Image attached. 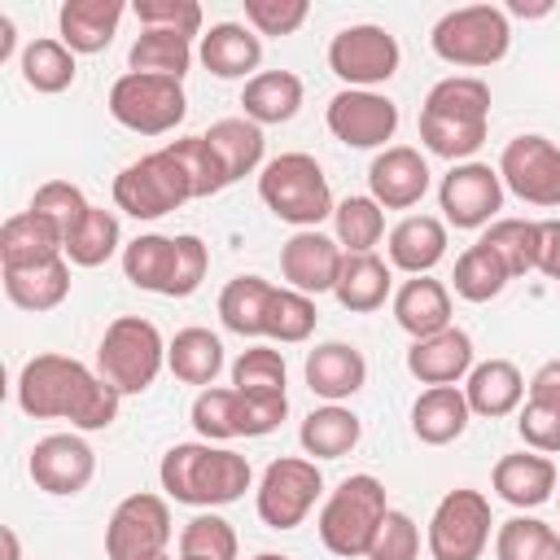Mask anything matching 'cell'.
I'll return each instance as SVG.
<instances>
[{"instance_id": "cell-11", "label": "cell", "mask_w": 560, "mask_h": 560, "mask_svg": "<svg viewBox=\"0 0 560 560\" xmlns=\"http://www.w3.org/2000/svg\"><path fill=\"white\" fill-rule=\"evenodd\" d=\"M324 490V472L315 459H298V455H280L267 464L262 481H258V516L271 529H298L306 521V512L315 508Z\"/></svg>"}, {"instance_id": "cell-54", "label": "cell", "mask_w": 560, "mask_h": 560, "mask_svg": "<svg viewBox=\"0 0 560 560\" xmlns=\"http://www.w3.org/2000/svg\"><path fill=\"white\" fill-rule=\"evenodd\" d=\"M306 13V0H245V22L254 35H293Z\"/></svg>"}, {"instance_id": "cell-52", "label": "cell", "mask_w": 560, "mask_h": 560, "mask_svg": "<svg viewBox=\"0 0 560 560\" xmlns=\"http://www.w3.org/2000/svg\"><path fill=\"white\" fill-rule=\"evenodd\" d=\"M516 433L529 451L556 455L560 451V407L542 402V398H525V407L516 411Z\"/></svg>"}, {"instance_id": "cell-6", "label": "cell", "mask_w": 560, "mask_h": 560, "mask_svg": "<svg viewBox=\"0 0 560 560\" xmlns=\"http://www.w3.org/2000/svg\"><path fill=\"white\" fill-rule=\"evenodd\" d=\"M429 44L446 66L486 70V66L508 57L512 26H508V13L499 4H464V9H451L438 18Z\"/></svg>"}, {"instance_id": "cell-7", "label": "cell", "mask_w": 560, "mask_h": 560, "mask_svg": "<svg viewBox=\"0 0 560 560\" xmlns=\"http://www.w3.org/2000/svg\"><path fill=\"white\" fill-rule=\"evenodd\" d=\"M166 363V341L153 319L140 315H118L101 346H96V372L118 389V394H144Z\"/></svg>"}, {"instance_id": "cell-37", "label": "cell", "mask_w": 560, "mask_h": 560, "mask_svg": "<svg viewBox=\"0 0 560 560\" xmlns=\"http://www.w3.org/2000/svg\"><path fill=\"white\" fill-rule=\"evenodd\" d=\"M276 284L262 276H236L228 280V289L219 293V319L228 332L236 337H262V319H267V302H271Z\"/></svg>"}, {"instance_id": "cell-28", "label": "cell", "mask_w": 560, "mask_h": 560, "mask_svg": "<svg viewBox=\"0 0 560 560\" xmlns=\"http://www.w3.org/2000/svg\"><path fill=\"white\" fill-rule=\"evenodd\" d=\"M468 398L459 385H429L416 402H411V433L424 446H446L468 429Z\"/></svg>"}, {"instance_id": "cell-30", "label": "cell", "mask_w": 560, "mask_h": 560, "mask_svg": "<svg viewBox=\"0 0 560 560\" xmlns=\"http://www.w3.org/2000/svg\"><path fill=\"white\" fill-rule=\"evenodd\" d=\"M241 105H245V118L258 127L289 122L302 109V79L293 70H258L254 79H245Z\"/></svg>"}, {"instance_id": "cell-22", "label": "cell", "mask_w": 560, "mask_h": 560, "mask_svg": "<svg viewBox=\"0 0 560 560\" xmlns=\"http://www.w3.org/2000/svg\"><path fill=\"white\" fill-rule=\"evenodd\" d=\"M302 372H306L311 394H319L324 402H341V398H350V394L363 389L368 359L354 346H346V341H324V346H315L306 354V368Z\"/></svg>"}, {"instance_id": "cell-39", "label": "cell", "mask_w": 560, "mask_h": 560, "mask_svg": "<svg viewBox=\"0 0 560 560\" xmlns=\"http://www.w3.org/2000/svg\"><path fill=\"white\" fill-rule=\"evenodd\" d=\"M481 245H490L499 254V262L508 267V276H525L538 271V249H542V223L534 219H494L481 236Z\"/></svg>"}, {"instance_id": "cell-8", "label": "cell", "mask_w": 560, "mask_h": 560, "mask_svg": "<svg viewBox=\"0 0 560 560\" xmlns=\"http://www.w3.org/2000/svg\"><path fill=\"white\" fill-rule=\"evenodd\" d=\"M184 201H192V179L171 149L136 158L114 179V206L127 210L131 219H162Z\"/></svg>"}, {"instance_id": "cell-56", "label": "cell", "mask_w": 560, "mask_h": 560, "mask_svg": "<svg viewBox=\"0 0 560 560\" xmlns=\"http://www.w3.org/2000/svg\"><path fill=\"white\" fill-rule=\"evenodd\" d=\"M236 416H241V438H262L289 416V394L280 398H254L236 389Z\"/></svg>"}, {"instance_id": "cell-61", "label": "cell", "mask_w": 560, "mask_h": 560, "mask_svg": "<svg viewBox=\"0 0 560 560\" xmlns=\"http://www.w3.org/2000/svg\"><path fill=\"white\" fill-rule=\"evenodd\" d=\"M0 538H4V560H22V551H18V534H13L9 525L0 529Z\"/></svg>"}, {"instance_id": "cell-62", "label": "cell", "mask_w": 560, "mask_h": 560, "mask_svg": "<svg viewBox=\"0 0 560 560\" xmlns=\"http://www.w3.org/2000/svg\"><path fill=\"white\" fill-rule=\"evenodd\" d=\"M254 560H289V556H276V551H262V556H254Z\"/></svg>"}, {"instance_id": "cell-58", "label": "cell", "mask_w": 560, "mask_h": 560, "mask_svg": "<svg viewBox=\"0 0 560 560\" xmlns=\"http://www.w3.org/2000/svg\"><path fill=\"white\" fill-rule=\"evenodd\" d=\"M529 398H542V402H556L560 407V359H547L529 376Z\"/></svg>"}, {"instance_id": "cell-35", "label": "cell", "mask_w": 560, "mask_h": 560, "mask_svg": "<svg viewBox=\"0 0 560 560\" xmlns=\"http://www.w3.org/2000/svg\"><path fill=\"white\" fill-rule=\"evenodd\" d=\"M4 293L13 306L22 311H57L70 293V258L44 262V267H22V271H4Z\"/></svg>"}, {"instance_id": "cell-23", "label": "cell", "mask_w": 560, "mask_h": 560, "mask_svg": "<svg viewBox=\"0 0 560 560\" xmlns=\"http://www.w3.org/2000/svg\"><path fill=\"white\" fill-rule=\"evenodd\" d=\"M464 398H468V411L472 416H486V420H499V416H512L525 398V376L512 359H486V363H472L468 381H464Z\"/></svg>"}, {"instance_id": "cell-18", "label": "cell", "mask_w": 560, "mask_h": 560, "mask_svg": "<svg viewBox=\"0 0 560 560\" xmlns=\"http://www.w3.org/2000/svg\"><path fill=\"white\" fill-rule=\"evenodd\" d=\"M341 262H346V249H341L332 236L315 232V228L293 232V236L284 241V249H280V271H284V280H289V289H298V293H306V298L337 289Z\"/></svg>"}, {"instance_id": "cell-34", "label": "cell", "mask_w": 560, "mask_h": 560, "mask_svg": "<svg viewBox=\"0 0 560 560\" xmlns=\"http://www.w3.org/2000/svg\"><path fill=\"white\" fill-rule=\"evenodd\" d=\"M166 368L184 381V385H214V376L223 372V341L210 328H179L166 346Z\"/></svg>"}, {"instance_id": "cell-26", "label": "cell", "mask_w": 560, "mask_h": 560, "mask_svg": "<svg viewBox=\"0 0 560 560\" xmlns=\"http://www.w3.org/2000/svg\"><path fill=\"white\" fill-rule=\"evenodd\" d=\"M494 490L512 508H542L556 490V464L538 451H516L494 464Z\"/></svg>"}, {"instance_id": "cell-25", "label": "cell", "mask_w": 560, "mask_h": 560, "mask_svg": "<svg viewBox=\"0 0 560 560\" xmlns=\"http://www.w3.org/2000/svg\"><path fill=\"white\" fill-rule=\"evenodd\" d=\"M446 258V223L433 214H407L389 228V262L407 276H429Z\"/></svg>"}, {"instance_id": "cell-13", "label": "cell", "mask_w": 560, "mask_h": 560, "mask_svg": "<svg viewBox=\"0 0 560 560\" xmlns=\"http://www.w3.org/2000/svg\"><path fill=\"white\" fill-rule=\"evenodd\" d=\"M171 542V508L162 494H127L105 525L109 560H149Z\"/></svg>"}, {"instance_id": "cell-5", "label": "cell", "mask_w": 560, "mask_h": 560, "mask_svg": "<svg viewBox=\"0 0 560 560\" xmlns=\"http://www.w3.org/2000/svg\"><path fill=\"white\" fill-rule=\"evenodd\" d=\"M258 197H262V206L276 219L293 223L298 232L324 223L337 210L332 206V188H328V179H324V171H319V162L311 153H280V158H271L258 171Z\"/></svg>"}, {"instance_id": "cell-27", "label": "cell", "mask_w": 560, "mask_h": 560, "mask_svg": "<svg viewBox=\"0 0 560 560\" xmlns=\"http://www.w3.org/2000/svg\"><path fill=\"white\" fill-rule=\"evenodd\" d=\"M394 319H398L402 332H411V341L451 328V293H446V284L433 280V276H411L394 293Z\"/></svg>"}, {"instance_id": "cell-51", "label": "cell", "mask_w": 560, "mask_h": 560, "mask_svg": "<svg viewBox=\"0 0 560 560\" xmlns=\"http://www.w3.org/2000/svg\"><path fill=\"white\" fill-rule=\"evenodd\" d=\"M131 13L144 31H175L188 39L201 31V4L197 0H136Z\"/></svg>"}, {"instance_id": "cell-42", "label": "cell", "mask_w": 560, "mask_h": 560, "mask_svg": "<svg viewBox=\"0 0 560 560\" xmlns=\"http://www.w3.org/2000/svg\"><path fill=\"white\" fill-rule=\"evenodd\" d=\"M455 293L464 298V302H490V298H499L503 293V284L512 280L508 276V267L499 262V254L490 249V245H468L459 258H455Z\"/></svg>"}, {"instance_id": "cell-49", "label": "cell", "mask_w": 560, "mask_h": 560, "mask_svg": "<svg viewBox=\"0 0 560 560\" xmlns=\"http://www.w3.org/2000/svg\"><path fill=\"white\" fill-rule=\"evenodd\" d=\"M192 429L206 442H232L241 438V416H236V389H201L192 402Z\"/></svg>"}, {"instance_id": "cell-15", "label": "cell", "mask_w": 560, "mask_h": 560, "mask_svg": "<svg viewBox=\"0 0 560 560\" xmlns=\"http://www.w3.org/2000/svg\"><path fill=\"white\" fill-rule=\"evenodd\" d=\"M442 214L455 228H486L503 210V179L490 162H455L438 188Z\"/></svg>"}, {"instance_id": "cell-29", "label": "cell", "mask_w": 560, "mask_h": 560, "mask_svg": "<svg viewBox=\"0 0 560 560\" xmlns=\"http://www.w3.org/2000/svg\"><path fill=\"white\" fill-rule=\"evenodd\" d=\"M197 57L219 79H245V74L254 79L258 61H262V39L241 22H219V26H210L201 35V52Z\"/></svg>"}, {"instance_id": "cell-41", "label": "cell", "mask_w": 560, "mask_h": 560, "mask_svg": "<svg viewBox=\"0 0 560 560\" xmlns=\"http://www.w3.org/2000/svg\"><path fill=\"white\" fill-rule=\"evenodd\" d=\"M22 79H26V88L57 96L74 83V52L61 39H31L22 48Z\"/></svg>"}, {"instance_id": "cell-9", "label": "cell", "mask_w": 560, "mask_h": 560, "mask_svg": "<svg viewBox=\"0 0 560 560\" xmlns=\"http://www.w3.org/2000/svg\"><path fill=\"white\" fill-rule=\"evenodd\" d=\"M109 114H114V122H122L136 136H166V131H175L184 122L188 96H184L179 79L127 70L109 88Z\"/></svg>"}, {"instance_id": "cell-12", "label": "cell", "mask_w": 560, "mask_h": 560, "mask_svg": "<svg viewBox=\"0 0 560 560\" xmlns=\"http://www.w3.org/2000/svg\"><path fill=\"white\" fill-rule=\"evenodd\" d=\"M398 57H402V52H398V39H394L385 26H376V22L346 26V31H337L332 44H328V70H332L341 83L368 88V92H376V83L394 79Z\"/></svg>"}, {"instance_id": "cell-24", "label": "cell", "mask_w": 560, "mask_h": 560, "mask_svg": "<svg viewBox=\"0 0 560 560\" xmlns=\"http://www.w3.org/2000/svg\"><path fill=\"white\" fill-rule=\"evenodd\" d=\"M122 13H127L122 0H66L61 13H57L61 44L70 52H101V48H109Z\"/></svg>"}, {"instance_id": "cell-19", "label": "cell", "mask_w": 560, "mask_h": 560, "mask_svg": "<svg viewBox=\"0 0 560 560\" xmlns=\"http://www.w3.org/2000/svg\"><path fill=\"white\" fill-rule=\"evenodd\" d=\"M368 197L381 210H411L429 192V162L411 144H389L368 166Z\"/></svg>"}, {"instance_id": "cell-44", "label": "cell", "mask_w": 560, "mask_h": 560, "mask_svg": "<svg viewBox=\"0 0 560 560\" xmlns=\"http://www.w3.org/2000/svg\"><path fill=\"white\" fill-rule=\"evenodd\" d=\"M332 228L346 254H372V245L385 236V210L372 197H346L332 210Z\"/></svg>"}, {"instance_id": "cell-2", "label": "cell", "mask_w": 560, "mask_h": 560, "mask_svg": "<svg viewBox=\"0 0 560 560\" xmlns=\"http://www.w3.org/2000/svg\"><path fill=\"white\" fill-rule=\"evenodd\" d=\"M490 127V88L477 74H451L429 88L420 109V140L433 158L464 162L481 149Z\"/></svg>"}, {"instance_id": "cell-55", "label": "cell", "mask_w": 560, "mask_h": 560, "mask_svg": "<svg viewBox=\"0 0 560 560\" xmlns=\"http://www.w3.org/2000/svg\"><path fill=\"white\" fill-rule=\"evenodd\" d=\"M206 267H210V249L201 245V236H192V232L175 236V276H171V293L166 298L197 293L201 280H206Z\"/></svg>"}, {"instance_id": "cell-10", "label": "cell", "mask_w": 560, "mask_h": 560, "mask_svg": "<svg viewBox=\"0 0 560 560\" xmlns=\"http://www.w3.org/2000/svg\"><path fill=\"white\" fill-rule=\"evenodd\" d=\"M490 499L481 490H446L429 516L433 560H481L490 542Z\"/></svg>"}, {"instance_id": "cell-3", "label": "cell", "mask_w": 560, "mask_h": 560, "mask_svg": "<svg viewBox=\"0 0 560 560\" xmlns=\"http://www.w3.org/2000/svg\"><path fill=\"white\" fill-rule=\"evenodd\" d=\"M249 459L228 451V446H210V442H175L162 464H158V481L175 503L188 508H223L236 503L249 490Z\"/></svg>"}, {"instance_id": "cell-16", "label": "cell", "mask_w": 560, "mask_h": 560, "mask_svg": "<svg viewBox=\"0 0 560 560\" xmlns=\"http://www.w3.org/2000/svg\"><path fill=\"white\" fill-rule=\"evenodd\" d=\"M328 131L350 149H376L398 131V105L385 92L341 88L328 101Z\"/></svg>"}, {"instance_id": "cell-14", "label": "cell", "mask_w": 560, "mask_h": 560, "mask_svg": "<svg viewBox=\"0 0 560 560\" xmlns=\"http://www.w3.org/2000/svg\"><path fill=\"white\" fill-rule=\"evenodd\" d=\"M499 179L529 206H560V149L547 136H516L499 158Z\"/></svg>"}, {"instance_id": "cell-20", "label": "cell", "mask_w": 560, "mask_h": 560, "mask_svg": "<svg viewBox=\"0 0 560 560\" xmlns=\"http://www.w3.org/2000/svg\"><path fill=\"white\" fill-rule=\"evenodd\" d=\"M66 258V236L52 219H44L39 210H22L13 219H4L0 228V262L4 271H22V267H44Z\"/></svg>"}, {"instance_id": "cell-38", "label": "cell", "mask_w": 560, "mask_h": 560, "mask_svg": "<svg viewBox=\"0 0 560 560\" xmlns=\"http://www.w3.org/2000/svg\"><path fill=\"white\" fill-rule=\"evenodd\" d=\"M127 66L136 74H166V79H184L188 66H192V39L188 35H175V31H140L131 52H127Z\"/></svg>"}, {"instance_id": "cell-21", "label": "cell", "mask_w": 560, "mask_h": 560, "mask_svg": "<svg viewBox=\"0 0 560 560\" xmlns=\"http://www.w3.org/2000/svg\"><path fill=\"white\" fill-rule=\"evenodd\" d=\"M407 372L420 385H455L472 372V337L464 328H442L433 337H420L407 346Z\"/></svg>"}, {"instance_id": "cell-1", "label": "cell", "mask_w": 560, "mask_h": 560, "mask_svg": "<svg viewBox=\"0 0 560 560\" xmlns=\"http://www.w3.org/2000/svg\"><path fill=\"white\" fill-rule=\"evenodd\" d=\"M118 389L79 359L35 354L18 372V407L35 420H70L83 433L109 429L118 420Z\"/></svg>"}, {"instance_id": "cell-60", "label": "cell", "mask_w": 560, "mask_h": 560, "mask_svg": "<svg viewBox=\"0 0 560 560\" xmlns=\"http://www.w3.org/2000/svg\"><path fill=\"white\" fill-rule=\"evenodd\" d=\"M13 57V22L0 13V61H9Z\"/></svg>"}, {"instance_id": "cell-4", "label": "cell", "mask_w": 560, "mask_h": 560, "mask_svg": "<svg viewBox=\"0 0 560 560\" xmlns=\"http://www.w3.org/2000/svg\"><path fill=\"white\" fill-rule=\"evenodd\" d=\"M385 512H389L385 486L372 472H354L319 508V521H315L319 525V542L341 560H359V556H368Z\"/></svg>"}, {"instance_id": "cell-59", "label": "cell", "mask_w": 560, "mask_h": 560, "mask_svg": "<svg viewBox=\"0 0 560 560\" xmlns=\"http://www.w3.org/2000/svg\"><path fill=\"white\" fill-rule=\"evenodd\" d=\"M508 13H516V18H542V13H551V4H525V0H512Z\"/></svg>"}, {"instance_id": "cell-48", "label": "cell", "mask_w": 560, "mask_h": 560, "mask_svg": "<svg viewBox=\"0 0 560 560\" xmlns=\"http://www.w3.org/2000/svg\"><path fill=\"white\" fill-rule=\"evenodd\" d=\"M166 149H171V153L179 158V166L188 171V179H192V197H214V192L228 188L223 162L214 158V149H210L206 136H184V140H171Z\"/></svg>"}, {"instance_id": "cell-50", "label": "cell", "mask_w": 560, "mask_h": 560, "mask_svg": "<svg viewBox=\"0 0 560 560\" xmlns=\"http://www.w3.org/2000/svg\"><path fill=\"white\" fill-rule=\"evenodd\" d=\"M31 210H39L44 219H52V223L61 228V236H70V232L79 228V219H83L92 206H88V197H83L70 179H48V184L35 188Z\"/></svg>"}, {"instance_id": "cell-32", "label": "cell", "mask_w": 560, "mask_h": 560, "mask_svg": "<svg viewBox=\"0 0 560 560\" xmlns=\"http://www.w3.org/2000/svg\"><path fill=\"white\" fill-rule=\"evenodd\" d=\"M359 433H363L359 416H354L350 407H341V402H328V407H315V411L302 420L298 442H302V451L315 455V459H341V455H350V451L359 446Z\"/></svg>"}, {"instance_id": "cell-33", "label": "cell", "mask_w": 560, "mask_h": 560, "mask_svg": "<svg viewBox=\"0 0 560 560\" xmlns=\"http://www.w3.org/2000/svg\"><path fill=\"white\" fill-rule=\"evenodd\" d=\"M389 267L376 258V254H346L341 262V276H337V302L354 315H368V311H381L385 298H389Z\"/></svg>"}, {"instance_id": "cell-17", "label": "cell", "mask_w": 560, "mask_h": 560, "mask_svg": "<svg viewBox=\"0 0 560 560\" xmlns=\"http://www.w3.org/2000/svg\"><path fill=\"white\" fill-rule=\"evenodd\" d=\"M96 472V451L79 433H48L31 446V481L48 494H79Z\"/></svg>"}, {"instance_id": "cell-46", "label": "cell", "mask_w": 560, "mask_h": 560, "mask_svg": "<svg viewBox=\"0 0 560 560\" xmlns=\"http://www.w3.org/2000/svg\"><path fill=\"white\" fill-rule=\"evenodd\" d=\"M232 389L254 398H280L284 394V354L271 346H249L232 363Z\"/></svg>"}, {"instance_id": "cell-63", "label": "cell", "mask_w": 560, "mask_h": 560, "mask_svg": "<svg viewBox=\"0 0 560 560\" xmlns=\"http://www.w3.org/2000/svg\"><path fill=\"white\" fill-rule=\"evenodd\" d=\"M149 560H175V556H166V551H158V556H149Z\"/></svg>"}, {"instance_id": "cell-36", "label": "cell", "mask_w": 560, "mask_h": 560, "mask_svg": "<svg viewBox=\"0 0 560 560\" xmlns=\"http://www.w3.org/2000/svg\"><path fill=\"white\" fill-rule=\"evenodd\" d=\"M122 276L144 289V293H171V276H175V236H136L131 245H122Z\"/></svg>"}, {"instance_id": "cell-57", "label": "cell", "mask_w": 560, "mask_h": 560, "mask_svg": "<svg viewBox=\"0 0 560 560\" xmlns=\"http://www.w3.org/2000/svg\"><path fill=\"white\" fill-rule=\"evenodd\" d=\"M538 271L547 280L560 284V219H547L542 223V249H538Z\"/></svg>"}, {"instance_id": "cell-45", "label": "cell", "mask_w": 560, "mask_h": 560, "mask_svg": "<svg viewBox=\"0 0 560 560\" xmlns=\"http://www.w3.org/2000/svg\"><path fill=\"white\" fill-rule=\"evenodd\" d=\"M315 319H319V311H315V302H311L306 293H298V289H276L271 302H267L262 337H271V341H280V346H298V341H306V337L315 332Z\"/></svg>"}, {"instance_id": "cell-47", "label": "cell", "mask_w": 560, "mask_h": 560, "mask_svg": "<svg viewBox=\"0 0 560 560\" xmlns=\"http://www.w3.org/2000/svg\"><path fill=\"white\" fill-rule=\"evenodd\" d=\"M179 560H236V529L214 512L192 516L179 534Z\"/></svg>"}, {"instance_id": "cell-40", "label": "cell", "mask_w": 560, "mask_h": 560, "mask_svg": "<svg viewBox=\"0 0 560 560\" xmlns=\"http://www.w3.org/2000/svg\"><path fill=\"white\" fill-rule=\"evenodd\" d=\"M118 245H122L118 214L92 206V210L79 219V228L66 236V258H70L74 267H101V262H109V258L118 254Z\"/></svg>"}, {"instance_id": "cell-43", "label": "cell", "mask_w": 560, "mask_h": 560, "mask_svg": "<svg viewBox=\"0 0 560 560\" xmlns=\"http://www.w3.org/2000/svg\"><path fill=\"white\" fill-rule=\"evenodd\" d=\"M499 560H560V534L538 516H512L494 534Z\"/></svg>"}, {"instance_id": "cell-53", "label": "cell", "mask_w": 560, "mask_h": 560, "mask_svg": "<svg viewBox=\"0 0 560 560\" xmlns=\"http://www.w3.org/2000/svg\"><path fill=\"white\" fill-rule=\"evenodd\" d=\"M420 556V529L407 512H385L372 547H368V560H416Z\"/></svg>"}, {"instance_id": "cell-31", "label": "cell", "mask_w": 560, "mask_h": 560, "mask_svg": "<svg viewBox=\"0 0 560 560\" xmlns=\"http://www.w3.org/2000/svg\"><path fill=\"white\" fill-rule=\"evenodd\" d=\"M201 136L210 140L214 158L223 162L228 184H236V179H245V175H254V171L262 166L267 140H262V127H258V122H249V118H219V122H210V131H201Z\"/></svg>"}]
</instances>
